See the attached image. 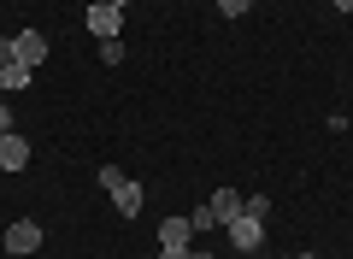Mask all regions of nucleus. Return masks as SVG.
Returning <instances> with one entry per match:
<instances>
[{
  "label": "nucleus",
  "instance_id": "obj_1",
  "mask_svg": "<svg viewBox=\"0 0 353 259\" xmlns=\"http://www.w3.org/2000/svg\"><path fill=\"white\" fill-rule=\"evenodd\" d=\"M41 59H48V36H41V30H18L12 36V65H30V71H36Z\"/></svg>",
  "mask_w": 353,
  "mask_h": 259
},
{
  "label": "nucleus",
  "instance_id": "obj_2",
  "mask_svg": "<svg viewBox=\"0 0 353 259\" xmlns=\"http://www.w3.org/2000/svg\"><path fill=\"white\" fill-rule=\"evenodd\" d=\"M83 24L88 30H94V36H118V24H124V12H118V6H106V0H88V6H83Z\"/></svg>",
  "mask_w": 353,
  "mask_h": 259
},
{
  "label": "nucleus",
  "instance_id": "obj_3",
  "mask_svg": "<svg viewBox=\"0 0 353 259\" xmlns=\"http://www.w3.org/2000/svg\"><path fill=\"white\" fill-rule=\"evenodd\" d=\"M259 236H265V218H253V212H236V218H230V242H236L241 253H259Z\"/></svg>",
  "mask_w": 353,
  "mask_h": 259
},
{
  "label": "nucleus",
  "instance_id": "obj_4",
  "mask_svg": "<svg viewBox=\"0 0 353 259\" xmlns=\"http://www.w3.org/2000/svg\"><path fill=\"white\" fill-rule=\"evenodd\" d=\"M30 165V142L18 130H0V171H24Z\"/></svg>",
  "mask_w": 353,
  "mask_h": 259
},
{
  "label": "nucleus",
  "instance_id": "obj_5",
  "mask_svg": "<svg viewBox=\"0 0 353 259\" xmlns=\"http://www.w3.org/2000/svg\"><path fill=\"white\" fill-rule=\"evenodd\" d=\"M41 247V224L36 218H18L12 230H6V253H36Z\"/></svg>",
  "mask_w": 353,
  "mask_h": 259
},
{
  "label": "nucleus",
  "instance_id": "obj_6",
  "mask_svg": "<svg viewBox=\"0 0 353 259\" xmlns=\"http://www.w3.org/2000/svg\"><path fill=\"white\" fill-rule=\"evenodd\" d=\"M106 195H112V207L124 212V218H136V212H141V183H136V177H118Z\"/></svg>",
  "mask_w": 353,
  "mask_h": 259
},
{
  "label": "nucleus",
  "instance_id": "obj_7",
  "mask_svg": "<svg viewBox=\"0 0 353 259\" xmlns=\"http://www.w3.org/2000/svg\"><path fill=\"white\" fill-rule=\"evenodd\" d=\"M159 247H194V224L189 218H165L159 224Z\"/></svg>",
  "mask_w": 353,
  "mask_h": 259
},
{
  "label": "nucleus",
  "instance_id": "obj_8",
  "mask_svg": "<svg viewBox=\"0 0 353 259\" xmlns=\"http://www.w3.org/2000/svg\"><path fill=\"white\" fill-rule=\"evenodd\" d=\"M206 207L218 212V224H230V218H236V212H241V195H236V189H218V195L206 200Z\"/></svg>",
  "mask_w": 353,
  "mask_h": 259
},
{
  "label": "nucleus",
  "instance_id": "obj_9",
  "mask_svg": "<svg viewBox=\"0 0 353 259\" xmlns=\"http://www.w3.org/2000/svg\"><path fill=\"white\" fill-rule=\"evenodd\" d=\"M189 224H194V236H201V230H224V224H218V212H212V207H194V212H189Z\"/></svg>",
  "mask_w": 353,
  "mask_h": 259
},
{
  "label": "nucleus",
  "instance_id": "obj_10",
  "mask_svg": "<svg viewBox=\"0 0 353 259\" xmlns=\"http://www.w3.org/2000/svg\"><path fill=\"white\" fill-rule=\"evenodd\" d=\"M30 83H36L30 65H6V88H30Z\"/></svg>",
  "mask_w": 353,
  "mask_h": 259
},
{
  "label": "nucleus",
  "instance_id": "obj_11",
  "mask_svg": "<svg viewBox=\"0 0 353 259\" xmlns=\"http://www.w3.org/2000/svg\"><path fill=\"white\" fill-rule=\"evenodd\" d=\"M101 65H124V41H118V36L101 41Z\"/></svg>",
  "mask_w": 353,
  "mask_h": 259
},
{
  "label": "nucleus",
  "instance_id": "obj_12",
  "mask_svg": "<svg viewBox=\"0 0 353 259\" xmlns=\"http://www.w3.org/2000/svg\"><path fill=\"white\" fill-rule=\"evenodd\" d=\"M241 212H253V218H271V200H265V195H253V200H241Z\"/></svg>",
  "mask_w": 353,
  "mask_h": 259
},
{
  "label": "nucleus",
  "instance_id": "obj_13",
  "mask_svg": "<svg viewBox=\"0 0 353 259\" xmlns=\"http://www.w3.org/2000/svg\"><path fill=\"white\" fill-rule=\"evenodd\" d=\"M248 6H253V0H218V12H224V18H241Z\"/></svg>",
  "mask_w": 353,
  "mask_h": 259
},
{
  "label": "nucleus",
  "instance_id": "obj_14",
  "mask_svg": "<svg viewBox=\"0 0 353 259\" xmlns=\"http://www.w3.org/2000/svg\"><path fill=\"white\" fill-rule=\"evenodd\" d=\"M0 65H12V36H0Z\"/></svg>",
  "mask_w": 353,
  "mask_h": 259
},
{
  "label": "nucleus",
  "instance_id": "obj_15",
  "mask_svg": "<svg viewBox=\"0 0 353 259\" xmlns=\"http://www.w3.org/2000/svg\"><path fill=\"white\" fill-rule=\"evenodd\" d=\"M159 259H189V247H159Z\"/></svg>",
  "mask_w": 353,
  "mask_h": 259
},
{
  "label": "nucleus",
  "instance_id": "obj_16",
  "mask_svg": "<svg viewBox=\"0 0 353 259\" xmlns=\"http://www.w3.org/2000/svg\"><path fill=\"white\" fill-rule=\"evenodd\" d=\"M0 130H12V106L6 100H0Z\"/></svg>",
  "mask_w": 353,
  "mask_h": 259
},
{
  "label": "nucleus",
  "instance_id": "obj_17",
  "mask_svg": "<svg viewBox=\"0 0 353 259\" xmlns=\"http://www.w3.org/2000/svg\"><path fill=\"white\" fill-rule=\"evenodd\" d=\"M189 259H212V253H206V247H189Z\"/></svg>",
  "mask_w": 353,
  "mask_h": 259
},
{
  "label": "nucleus",
  "instance_id": "obj_18",
  "mask_svg": "<svg viewBox=\"0 0 353 259\" xmlns=\"http://www.w3.org/2000/svg\"><path fill=\"white\" fill-rule=\"evenodd\" d=\"M106 6H118V12H124V6H130V0H106Z\"/></svg>",
  "mask_w": 353,
  "mask_h": 259
},
{
  "label": "nucleus",
  "instance_id": "obj_19",
  "mask_svg": "<svg viewBox=\"0 0 353 259\" xmlns=\"http://www.w3.org/2000/svg\"><path fill=\"white\" fill-rule=\"evenodd\" d=\"M0 95H6V65H0Z\"/></svg>",
  "mask_w": 353,
  "mask_h": 259
},
{
  "label": "nucleus",
  "instance_id": "obj_20",
  "mask_svg": "<svg viewBox=\"0 0 353 259\" xmlns=\"http://www.w3.org/2000/svg\"><path fill=\"white\" fill-rule=\"evenodd\" d=\"M248 259H265V253H248Z\"/></svg>",
  "mask_w": 353,
  "mask_h": 259
},
{
  "label": "nucleus",
  "instance_id": "obj_21",
  "mask_svg": "<svg viewBox=\"0 0 353 259\" xmlns=\"http://www.w3.org/2000/svg\"><path fill=\"white\" fill-rule=\"evenodd\" d=\"M301 259H318V253H301Z\"/></svg>",
  "mask_w": 353,
  "mask_h": 259
}]
</instances>
